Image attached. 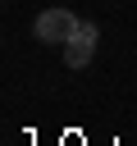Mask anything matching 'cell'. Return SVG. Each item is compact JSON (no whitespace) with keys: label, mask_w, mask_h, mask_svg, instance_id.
<instances>
[{"label":"cell","mask_w":137,"mask_h":146,"mask_svg":"<svg viewBox=\"0 0 137 146\" xmlns=\"http://www.w3.org/2000/svg\"><path fill=\"white\" fill-rule=\"evenodd\" d=\"M82 27V18L73 14V9H46V14H37V23H32V32H37V41H46V46H64L73 32Z\"/></svg>","instance_id":"cell-1"},{"label":"cell","mask_w":137,"mask_h":146,"mask_svg":"<svg viewBox=\"0 0 137 146\" xmlns=\"http://www.w3.org/2000/svg\"><path fill=\"white\" fill-rule=\"evenodd\" d=\"M96 41H100L96 23H82V27L64 41V64H68V68H87V64H91V55H96Z\"/></svg>","instance_id":"cell-2"}]
</instances>
